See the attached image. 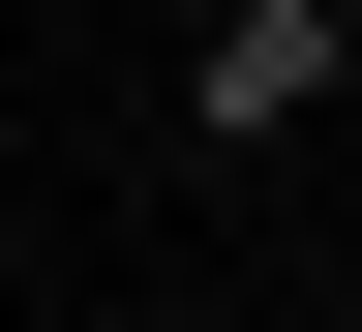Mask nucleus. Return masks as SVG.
Wrapping results in <instances>:
<instances>
[{"mask_svg": "<svg viewBox=\"0 0 362 332\" xmlns=\"http://www.w3.org/2000/svg\"><path fill=\"white\" fill-rule=\"evenodd\" d=\"M332 91H362V0H211V30H181V121H211V151L332 121Z\"/></svg>", "mask_w": 362, "mask_h": 332, "instance_id": "f257e3e1", "label": "nucleus"}]
</instances>
